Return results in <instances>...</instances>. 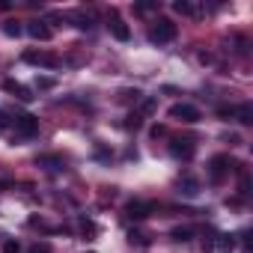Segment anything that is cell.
Listing matches in <instances>:
<instances>
[{
  "instance_id": "6da1fadb",
  "label": "cell",
  "mask_w": 253,
  "mask_h": 253,
  "mask_svg": "<svg viewBox=\"0 0 253 253\" xmlns=\"http://www.w3.org/2000/svg\"><path fill=\"white\" fill-rule=\"evenodd\" d=\"M176 33H179V27H176L170 18H158V21L152 24V30H149V42H152V45H167V42L176 39Z\"/></svg>"
},
{
  "instance_id": "7a4b0ae2",
  "label": "cell",
  "mask_w": 253,
  "mask_h": 253,
  "mask_svg": "<svg viewBox=\"0 0 253 253\" xmlns=\"http://www.w3.org/2000/svg\"><path fill=\"white\" fill-rule=\"evenodd\" d=\"M12 125H15V137H18V140H30V137H36V134H39V119H36V116H30V113L15 116V119H12Z\"/></svg>"
},
{
  "instance_id": "3957f363",
  "label": "cell",
  "mask_w": 253,
  "mask_h": 253,
  "mask_svg": "<svg viewBox=\"0 0 253 253\" xmlns=\"http://www.w3.org/2000/svg\"><path fill=\"white\" fill-rule=\"evenodd\" d=\"M229 167H232L229 155H214V158L209 161V179H211L214 185H220V182L229 176Z\"/></svg>"
},
{
  "instance_id": "277c9868",
  "label": "cell",
  "mask_w": 253,
  "mask_h": 253,
  "mask_svg": "<svg viewBox=\"0 0 253 253\" xmlns=\"http://www.w3.org/2000/svg\"><path fill=\"white\" fill-rule=\"evenodd\" d=\"M24 63L30 66H42V69H60V57L57 54H45V51H27Z\"/></svg>"
},
{
  "instance_id": "5b68a950",
  "label": "cell",
  "mask_w": 253,
  "mask_h": 253,
  "mask_svg": "<svg viewBox=\"0 0 253 253\" xmlns=\"http://www.w3.org/2000/svg\"><path fill=\"white\" fill-rule=\"evenodd\" d=\"M152 211H155V203H149V200H131L128 206H125V214H128L131 220H146Z\"/></svg>"
},
{
  "instance_id": "8992f818",
  "label": "cell",
  "mask_w": 253,
  "mask_h": 253,
  "mask_svg": "<svg viewBox=\"0 0 253 253\" xmlns=\"http://www.w3.org/2000/svg\"><path fill=\"white\" fill-rule=\"evenodd\" d=\"M170 119H179V122H200V110L194 104H173L170 107Z\"/></svg>"
},
{
  "instance_id": "52a82bcc",
  "label": "cell",
  "mask_w": 253,
  "mask_h": 253,
  "mask_svg": "<svg viewBox=\"0 0 253 253\" xmlns=\"http://www.w3.org/2000/svg\"><path fill=\"white\" fill-rule=\"evenodd\" d=\"M206 250H209V253H232V250H235V238L226 235V232H220V235H214V238L206 244Z\"/></svg>"
},
{
  "instance_id": "ba28073f",
  "label": "cell",
  "mask_w": 253,
  "mask_h": 253,
  "mask_svg": "<svg viewBox=\"0 0 253 253\" xmlns=\"http://www.w3.org/2000/svg\"><path fill=\"white\" fill-rule=\"evenodd\" d=\"M27 33H30L33 39H39V42L54 39V30H51V24H48V21H30V24H27Z\"/></svg>"
},
{
  "instance_id": "9c48e42d",
  "label": "cell",
  "mask_w": 253,
  "mask_h": 253,
  "mask_svg": "<svg viewBox=\"0 0 253 253\" xmlns=\"http://www.w3.org/2000/svg\"><path fill=\"white\" fill-rule=\"evenodd\" d=\"M170 152L176 155V158H194V152H197V146H194V140H173L170 143Z\"/></svg>"
},
{
  "instance_id": "30bf717a",
  "label": "cell",
  "mask_w": 253,
  "mask_h": 253,
  "mask_svg": "<svg viewBox=\"0 0 253 253\" xmlns=\"http://www.w3.org/2000/svg\"><path fill=\"white\" fill-rule=\"evenodd\" d=\"M3 89L9 92V95H15V98H21V101H33V95H30V89L24 86V84H18V81H3Z\"/></svg>"
},
{
  "instance_id": "8fae6325",
  "label": "cell",
  "mask_w": 253,
  "mask_h": 253,
  "mask_svg": "<svg viewBox=\"0 0 253 253\" xmlns=\"http://www.w3.org/2000/svg\"><path fill=\"white\" fill-rule=\"evenodd\" d=\"M107 27H110V33H113V39H119V42H128V39H131V30L125 27V21H119V18H113Z\"/></svg>"
},
{
  "instance_id": "7c38bea8",
  "label": "cell",
  "mask_w": 253,
  "mask_h": 253,
  "mask_svg": "<svg viewBox=\"0 0 253 253\" xmlns=\"http://www.w3.org/2000/svg\"><path fill=\"white\" fill-rule=\"evenodd\" d=\"M173 9H176L179 15H203V9H200L197 3H191V0H176Z\"/></svg>"
},
{
  "instance_id": "4fadbf2b",
  "label": "cell",
  "mask_w": 253,
  "mask_h": 253,
  "mask_svg": "<svg viewBox=\"0 0 253 253\" xmlns=\"http://www.w3.org/2000/svg\"><path fill=\"white\" fill-rule=\"evenodd\" d=\"M235 116H238V122L250 125V122H253V107H250V104H238V107H235Z\"/></svg>"
},
{
  "instance_id": "5bb4252c",
  "label": "cell",
  "mask_w": 253,
  "mask_h": 253,
  "mask_svg": "<svg viewBox=\"0 0 253 253\" xmlns=\"http://www.w3.org/2000/svg\"><path fill=\"white\" fill-rule=\"evenodd\" d=\"M69 18H72L75 27H81V30H89V27H92V24H89V15H84V12H72Z\"/></svg>"
},
{
  "instance_id": "9a60e30c",
  "label": "cell",
  "mask_w": 253,
  "mask_h": 253,
  "mask_svg": "<svg viewBox=\"0 0 253 253\" xmlns=\"http://www.w3.org/2000/svg\"><path fill=\"white\" fill-rule=\"evenodd\" d=\"M173 238H176V241H191V238H194V229H191V226H176V229H173Z\"/></svg>"
},
{
  "instance_id": "2e32d148",
  "label": "cell",
  "mask_w": 253,
  "mask_h": 253,
  "mask_svg": "<svg viewBox=\"0 0 253 253\" xmlns=\"http://www.w3.org/2000/svg\"><path fill=\"white\" fill-rule=\"evenodd\" d=\"M140 95H143L140 89H122V92H119L122 101H140Z\"/></svg>"
},
{
  "instance_id": "e0dca14e",
  "label": "cell",
  "mask_w": 253,
  "mask_h": 253,
  "mask_svg": "<svg viewBox=\"0 0 253 253\" xmlns=\"http://www.w3.org/2000/svg\"><path fill=\"white\" fill-rule=\"evenodd\" d=\"M3 33H6V36H21V24H18V21H6V24H3Z\"/></svg>"
},
{
  "instance_id": "ac0fdd59",
  "label": "cell",
  "mask_w": 253,
  "mask_h": 253,
  "mask_svg": "<svg viewBox=\"0 0 253 253\" xmlns=\"http://www.w3.org/2000/svg\"><path fill=\"white\" fill-rule=\"evenodd\" d=\"M54 86H57V81H54V78H45V75H42V78H36V89H54Z\"/></svg>"
},
{
  "instance_id": "d6986e66",
  "label": "cell",
  "mask_w": 253,
  "mask_h": 253,
  "mask_svg": "<svg viewBox=\"0 0 253 253\" xmlns=\"http://www.w3.org/2000/svg\"><path fill=\"white\" fill-rule=\"evenodd\" d=\"M140 125H143V116L140 113H131L128 122H125V128H140Z\"/></svg>"
},
{
  "instance_id": "ffe728a7",
  "label": "cell",
  "mask_w": 253,
  "mask_h": 253,
  "mask_svg": "<svg viewBox=\"0 0 253 253\" xmlns=\"http://www.w3.org/2000/svg\"><path fill=\"white\" fill-rule=\"evenodd\" d=\"M182 188H185V194H188V197H194V194H197V182H194V179H185V182H182Z\"/></svg>"
},
{
  "instance_id": "44dd1931",
  "label": "cell",
  "mask_w": 253,
  "mask_h": 253,
  "mask_svg": "<svg viewBox=\"0 0 253 253\" xmlns=\"http://www.w3.org/2000/svg\"><path fill=\"white\" fill-rule=\"evenodd\" d=\"M3 253H21V244H18V241H12V238H9V241H6V244H3Z\"/></svg>"
},
{
  "instance_id": "7402d4cb",
  "label": "cell",
  "mask_w": 253,
  "mask_h": 253,
  "mask_svg": "<svg viewBox=\"0 0 253 253\" xmlns=\"http://www.w3.org/2000/svg\"><path fill=\"white\" fill-rule=\"evenodd\" d=\"M30 253H51V244H48V241H42V244H33V247H30Z\"/></svg>"
},
{
  "instance_id": "603a6c76",
  "label": "cell",
  "mask_w": 253,
  "mask_h": 253,
  "mask_svg": "<svg viewBox=\"0 0 253 253\" xmlns=\"http://www.w3.org/2000/svg\"><path fill=\"white\" fill-rule=\"evenodd\" d=\"M9 122H12V119L6 116V110H0V131H6V128H9Z\"/></svg>"
},
{
  "instance_id": "cb8c5ba5",
  "label": "cell",
  "mask_w": 253,
  "mask_h": 253,
  "mask_svg": "<svg viewBox=\"0 0 253 253\" xmlns=\"http://www.w3.org/2000/svg\"><path fill=\"white\" fill-rule=\"evenodd\" d=\"M152 9H158V3H140L137 6V12H152Z\"/></svg>"
},
{
  "instance_id": "d4e9b609",
  "label": "cell",
  "mask_w": 253,
  "mask_h": 253,
  "mask_svg": "<svg viewBox=\"0 0 253 253\" xmlns=\"http://www.w3.org/2000/svg\"><path fill=\"white\" fill-rule=\"evenodd\" d=\"M152 110H155V98H146L143 101V113H152Z\"/></svg>"
}]
</instances>
